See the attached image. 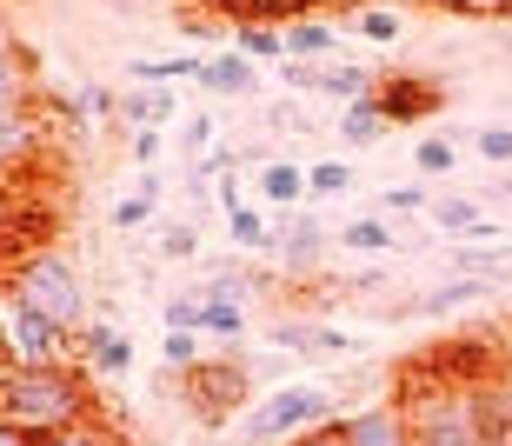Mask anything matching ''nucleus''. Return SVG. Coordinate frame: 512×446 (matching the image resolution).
Listing matches in <instances>:
<instances>
[{"mask_svg": "<svg viewBox=\"0 0 512 446\" xmlns=\"http://www.w3.org/2000/svg\"><path fill=\"white\" fill-rule=\"evenodd\" d=\"M393 400L406 413L419 446H486V413H479V387H466L459 373L439 367V353H419L413 367L393 380Z\"/></svg>", "mask_w": 512, "mask_h": 446, "instance_id": "obj_1", "label": "nucleus"}, {"mask_svg": "<svg viewBox=\"0 0 512 446\" xmlns=\"http://www.w3.org/2000/svg\"><path fill=\"white\" fill-rule=\"evenodd\" d=\"M0 420H14L20 433H60L80 427V420H100V393L94 373L80 360H60V367H7L0 373Z\"/></svg>", "mask_w": 512, "mask_h": 446, "instance_id": "obj_2", "label": "nucleus"}, {"mask_svg": "<svg viewBox=\"0 0 512 446\" xmlns=\"http://www.w3.org/2000/svg\"><path fill=\"white\" fill-rule=\"evenodd\" d=\"M7 300L14 307H34L47 313L54 327L80 333L87 320H94V293H87V273H80V260H67L60 247H34V253H20L14 267H7Z\"/></svg>", "mask_w": 512, "mask_h": 446, "instance_id": "obj_3", "label": "nucleus"}, {"mask_svg": "<svg viewBox=\"0 0 512 446\" xmlns=\"http://www.w3.org/2000/svg\"><path fill=\"white\" fill-rule=\"evenodd\" d=\"M340 393L320 387V380H293V387H273L260 393L240 420H233V440L240 446H286V440H300V433L313 427H333L340 420Z\"/></svg>", "mask_w": 512, "mask_h": 446, "instance_id": "obj_4", "label": "nucleus"}, {"mask_svg": "<svg viewBox=\"0 0 512 446\" xmlns=\"http://www.w3.org/2000/svg\"><path fill=\"white\" fill-rule=\"evenodd\" d=\"M253 400V380L240 367V353H207L200 367H187V407L200 427H227Z\"/></svg>", "mask_w": 512, "mask_h": 446, "instance_id": "obj_5", "label": "nucleus"}, {"mask_svg": "<svg viewBox=\"0 0 512 446\" xmlns=\"http://www.w3.org/2000/svg\"><path fill=\"white\" fill-rule=\"evenodd\" d=\"M0 360L7 367H60V360H74V333L54 327L47 313L7 300V313H0Z\"/></svg>", "mask_w": 512, "mask_h": 446, "instance_id": "obj_6", "label": "nucleus"}, {"mask_svg": "<svg viewBox=\"0 0 512 446\" xmlns=\"http://www.w3.org/2000/svg\"><path fill=\"white\" fill-rule=\"evenodd\" d=\"M273 233H280V273H286V287H293V280H320L326 253H333V227H326L313 207H286V214L273 220Z\"/></svg>", "mask_w": 512, "mask_h": 446, "instance_id": "obj_7", "label": "nucleus"}, {"mask_svg": "<svg viewBox=\"0 0 512 446\" xmlns=\"http://www.w3.org/2000/svg\"><path fill=\"white\" fill-rule=\"evenodd\" d=\"M47 120L34 107H20V114H0V180H34L40 154H47Z\"/></svg>", "mask_w": 512, "mask_h": 446, "instance_id": "obj_8", "label": "nucleus"}, {"mask_svg": "<svg viewBox=\"0 0 512 446\" xmlns=\"http://www.w3.org/2000/svg\"><path fill=\"white\" fill-rule=\"evenodd\" d=\"M380 107L393 114V127H419V120H433L446 107V87L426 74H386L380 80Z\"/></svg>", "mask_w": 512, "mask_h": 446, "instance_id": "obj_9", "label": "nucleus"}, {"mask_svg": "<svg viewBox=\"0 0 512 446\" xmlns=\"http://www.w3.org/2000/svg\"><path fill=\"white\" fill-rule=\"evenodd\" d=\"M74 360L94 380H120V373H133V340L120 327H107V320H87V327L74 333Z\"/></svg>", "mask_w": 512, "mask_h": 446, "instance_id": "obj_10", "label": "nucleus"}, {"mask_svg": "<svg viewBox=\"0 0 512 446\" xmlns=\"http://www.w3.org/2000/svg\"><path fill=\"white\" fill-rule=\"evenodd\" d=\"M340 420H346V440H353V446H419L393 393H380V400H366V407L340 413Z\"/></svg>", "mask_w": 512, "mask_h": 446, "instance_id": "obj_11", "label": "nucleus"}, {"mask_svg": "<svg viewBox=\"0 0 512 446\" xmlns=\"http://www.w3.org/2000/svg\"><path fill=\"white\" fill-rule=\"evenodd\" d=\"M34 54L20 47L14 20H7V7H0V114H20V107H34Z\"/></svg>", "mask_w": 512, "mask_h": 446, "instance_id": "obj_12", "label": "nucleus"}, {"mask_svg": "<svg viewBox=\"0 0 512 446\" xmlns=\"http://www.w3.org/2000/svg\"><path fill=\"white\" fill-rule=\"evenodd\" d=\"M273 347L293 353V360H346L353 340H346L340 327H326V320H280V327H273Z\"/></svg>", "mask_w": 512, "mask_h": 446, "instance_id": "obj_13", "label": "nucleus"}, {"mask_svg": "<svg viewBox=\"0 0 512 446\" xmlns=\"http://www.w3.org/2000/svg\"><path fill=\"white\" fill-rule=\"evenodd\" d=\"M486 280H466V273H446V280H433L426 293H413L399 313H419V320H446V313H459V307H473V300H486Z\"/></svg>", "mask_w": 512, "mask_h": 446, "instance_id": "obj_14", "label": "nucleus"}, {"mask_svg": "<svg viewBox=\"0 0 512 446\" xmlns=\"http://www.w3.org/2000/svg\"><path fill=\"white\" fill-rule=\"evenodd\" d=\"M200 87H207V94H227V100H253V94H260V67H253L240 47H227V54L207 60Z\"/></svg>", "mask_w": 512, "mask_h": 446, "instance_id": "obj_15", "label": "nucleus"}, {"mask_svg": "<svg viewBox=\"0 0 512 446\" xmlns=\"http://www.w3.org/2000/svg\"><path fill=\"white\" fill-rule=\"evenodd\" d=\"M479 413H486V446H512V347L499 373L479 387Z\"/></svg>", "mask_w": 512, "mask_h": 446, "instance_id": "obj_16", "label": "nucleus"}, {"mask_svg": "<svg viewBox=\"0 0 512 446\" xmlns=\"http://www.w3.org/2000/svg\"><path fill=\"white\" fill-rule=\"evenodd\" d=\"M313 94L340 100V107H353V100L380 94V74L373 67H353V60H320V74H313Z\"/></svg>", "mask_w": 512, "mask_h": 446, "instance_id": "obj_17", "label": "nucleus"}, {"mask_svg": "<svg viewBox=\"0 0 512 446\" xmlns=\"http://www.w3.org/2000/svg\"><path fill=\"white\" fill-rule=\"evenodd\" d=\"M333 247H340V253H393L399 227L386 214H346L340 227H333Z\"/></svg>", "mask_w": 512, "mask_h": 446, "instance_id": "obj_18", "label": "nucleus"}, {"mask_svg": "<svg viewBox=\"0 0 512 446\" xmlns=\"http://www.w3.org/2000/svg\"><path fill=\"white\" fill-rule=\"evenodd\" d=\"M393 134V114L380 107V94L353 100V107H340V140L346 147H380V140Z\"/></svg>", "mask_w": 512, "mask_h": 446, "instance_id": "obj_19", "label": "nucleus"}, {"mask_svg": "<svg viewBox=\"0 0 512 446\" xmlns=\"http://www.w3.org/2000/svg\"><path fill=\"white\" fill-rule=\"evenodd\" d=\"M260 207H273V214L306 207V167L300 160H266L260 167Z\"/></svg>", "mask_w": 512, "mask_h": 446, "instance_id": "obj_20", "label": "nucleus"}, {"mask_svg": "<svg viewBox=\"0 0 512 446\" xmlns=\"http://www.w3.org/2000/svg\"><path fill=\"white\" fill-rule=\"evenodd\" d=\"M453 273L486 280V287H506V280H512V247H506V240H499V247H473V240H459V247H453Z\"/></svg>", "mask_w": 512, "mask_h": 446, "instance_id": "obj_21", "label": "nucleus"}, {"mask_svg": "<svg viewBox=\"0 0 512 446\" xmlns=\"http://www.w3.org/2000/svg\"><path fill=\"white\" fill-rule=\"evenodd\" d=\"M227 233H233V253H280V233H273L266 207H253V200H240L227 214Z\"/></svg>", "mask_w": 512, "mask_h": 446, "instance_id": "obj_22", "label": "nucleus"}, {"mask_svg": "<svg viewBox=\"0 0 512 446\" xmlns=\"http://www.w3.org/2000/svg\"><path fill=\"white\" fill-rule=\"evenodd\" d=\"M280 34H286V60H313V67H320V60L340 47L333 20H313V14H306V20H286Z\"/></svg>", "mask_w": 512, "mask_h": 446, "instance_id": "obj_23", "label": "nucleus"}, {"mask_svg": "<svg viewBox=\"0 0 512 446\" xmlns=\"http://www.w3.org/2000/svg\"><path fill=\"white\" fill-rule=\"evenodd\" d=\"M426 220H433V227H439V233H446V240L459 247V240H473V227H479L486 214H479V200H473V194H433Z\"/></svg>", "mask_w": 512, "mask_h": 446, "instance_id": "obj_24", "label": "nucleus"}, {"mask_svg": "<svg viewBox=\"0 0 512 446\" xmlns=\"http://www.w3.org/2000/svg\"><path fill=\"white\" fill-rule=\"evenodd\" d=\"M160 120H173L167 87H127L120 94V127H160Z\"/></svg>", "mask_w": 512, "mask_h": 446, "instance_id": "obj_25", "label": "nucleus"}, {"mask_svg": "<svg viewBox=\"0 0 512 446\" xmlns=\"http://www.w3.org/2000/svg\"><path fill=\"white\" fill-rule=\"evenodd\" d=\"M353 160H313L306 167V200H346L353 194Z\"/></svg>", "mask_w": 512, "mask_h": 446, "instance_id": "obj_26", "label": "nucleus"}, {"mask_svg": "<svg viewBox=\"0 0 512 446\" xmlns=\"http://www.w3.org/2000/svg\"><path fill=\"white\" fill-rule=\"evenodd\" d=\"M413 167H419V174H426V180H446V174H453V167H459V147H453V140H446V134H426V140H419V147H413Z\"/></svg>", "mask_w": 512, "mask_h": 446, "instance_id": "obj_27", "label": "nucleus"}, {"mask_svg": "<svg viewBox=\"0 0 512 446\" xmlns=\"http://www.w3.org/2000/svg\"><path fill=\"white\" fill-rule=\"evenodd\" d=\"M34 446H127L114 427H100V420H80V427H60V433H40Z\"/></svg>", "mask_w": 512, "mask_h": 446, "instance_id": "obj_28", "label": "nucleus"}, {"mask_svg": "<svg viewBox=\"0 0 512 446\" xmlns=\"http://www.w3.org/2000/svg\"><path fill=\"white\" fill-rule=\"evenodd\" d=\"M233 47H240L247 60H273V67L286 60V34H280V27H240V34H233Z\"/></svg>", "mask_w": 512, "mask_h": 446, "instance_id": "obj_29", "label": "nucleus"}, {"mask_svg": "<svg viewBox=\"0 0 512 446\" xmlns=\"http://www.w3.org/2000/svg\"><path fill=\"white\" fill-rule=\"evenodd\" d=\"M426 207H433V187H426V180H413V187H386V194H380V214H386V220L426 214Z\"/></svg>", "mask_w": 512, "mask_h": 446, "instance_id": "obj_30", "label": "nucleus"}, {"mask_svg": "<svg viewBox=\"0 0 512 446\" xmlns=\"http://www.w3.org/2000/svg\"><path fill=\"white\" fill-rule=\"evenodd\" d=\"M200 327H207V300H200V287L173 293L167 300V333H200Z\"/></svg>", "mask_w": 512, "mask_h": 446, "instance_id": "obj_31", "label": "nucleus"}, {"mask_svg": "<svg viewBox=\"0 0 512 446\" xmlns=\"http://www.w3.org/2000/svg\"><path fill=\"white\" fill-rule=\"evenodd\" d=\"M160 360H167V373H187L207 360V347H200V333H167L160 340Z\"/></svg>", "mask_w": 512, "mask_h": 446, "instance_id": "obj_32", "label": "nucleus"}, {"mask_svg": "<svg viewBox=\"0 0 512 446\" xmlns=\"http://www.w3.org/2000/svg\"><path fill=\"white\" fill-rule=\"evenodd\" d=\"M346 27H353V34H366L373 47H393V40H399V14H380V7H360Z\"/></svg>", "mask_w": 512, "mask_h": 446, "instance_id": "obj_33", "label": "nucleus"}, {"mask_svg": "<svg viewBox=\"0 0 512 446\" xmlns=\"http://www.w3.org/2000/svg\"><path fill=\"white\" fill-rule=\"evenodd\" d=\"M473 147H479V160H493V167H512V127L506 120H486L473 134Z\"/></svg>", "mask_w": 512, "mask_h": 446, "instance_id": "obj_34", "label": "nucleus"}, {"mask_svg": "<svg viewBox=\"0 0 512 446\" xmlns=\"http://www.w3.org/2000/svg\"><path fill=\"white\" fill-rule=\"evenodd\" d=\"M439 14H459V20H512V0H426Z\"/></svg>", "mask_w": 512, "mask_h": 446, "instance_id": "obj_35", "label": "nucleus"}, {"mask_svg": "<svg viewBox=\"0 0 512 446\" xmlns=\"http://www.w3.org/2000/svg\"><path fill=\"white\" fill-rule=\"evenodd\" d=\"M200 253V233H193V220H173V227H160V260H193Z\"/></svg>", "mask_w": 512, "mask_h": 446, "instance_id": "obj_36", "label": "nucleus"}, {"mask_svg": "<svg viewBox=\"0 0 512 446\" xmlns=\"http://www.w3.org/2000/svg\"><path fill=\"white\" fill-rule=\"evenodd\" d=\"M153 200H160V194H127V200L114 207V233H140V227L153 220Z\"/></svg>", "mask_w": 512, "mask_h": 446, "instance_id": "obj_37", "label": "nucleus"}, {"mask_svg": "<svg viewBox=\"0 0 512 446\" xmlns=\"http://www.w3.org/2000/svg\"><path fill=\"white\" fill-rule=\"evenodd\" d=\"M80 120H120V100L107 94V87H100V80H87V87H80Z\"/></svg>", "mask_w": 512, "mask_h": 446, "instance_id": "obj_38", "label": "nucleus"}, {"mask_svg": "<svg viewBox=\"0 0 512 446\" xmlns=\"http://www.w3.org/2000/svg\"><path fill=\"white\" fill-rule=\"evenodd\" d=\"M180 154H213V114H187V127H180Z\"/></svg>", "mask_w": 512, "mask_h": 446, "instance_id": "obj_39", "label": "nucleus"}, {"mask_svg": "<svg viewBox=\"0 0 512 446\" xmlns=\"http://www.w3.org/2000/svg\"><path fill=\"white\" fill-rule=\"evenodd\" d=\"M160 147H167V140H160V127H133V160H140V167H153V160H160Z\"/></svg>", "mask_w": 512, "mask_h": 446, "instance_id": "obj_40", "label": "nucleus"}, {"mask_svg": "<svg viewBox=\"0 0 512 446\" xmlns=\"http://www.w3.org/2000/svg\"><path fill=\"white\" fill-rule=\"evenodd\" d=\"M286 446H353V440H346V420H333V427H313V433H300V440H286Z\"/></svg>", "mask_w": 512, "mask_h": 446, "instance_id": "obj_41", "label": "nucleus"}, {"mask_svg": "<svg viewBox=\"0 0 512 446\" xmlns=\"http://www.w3.org/2000/svg\"><path fill=\"white\" fill-rule=\"evenodd\" d=\"M0 446H34V433H20L14 420H0Z\"/></svg>", "mask_w": 512, "mask_h": 446, "instance_id": "obj_42", "label": "nucleus"}, {"mask_svg": "<svg viewBox=\"0 0 512 446\" xmlns=\"http://www.w3.org/2000/svg\"><path fill=\"white\" fill-rule=\"evenodd\" d=\"M493 47H499V54H512V27H493Z\"/></svg>", "mask_w": 512, "mask_h": 446, "instance_id": "obj_43", "label": "nucleus"}, {"mask_svg": "<svg viewBox=\"0 0 512 446\" xmlns=\"http://www.w3.org/2000/svg\"><path fill=\"white\" fill-rule=\"evenodd\" d=\"M320 7H353V14H360V0H320Z\"/></svg>", "mask_w": 512, "mask_h": 446, "instance_id": "obj_44", "label": "nucleus"}, {"mask_svg": "<svg viewBox=\"0 0 512 446\" xmlns=\"http://www.w3.org/2000/svg\"><path fill=\"white\" fill-rule=\"evenodd\" d=\"M7 267H14V260H7V247H0V287H7Z\"/></svg>", "mask_w": 512, "mask_h": 446, "instance_id": "obj_45", "label": "nucleus"}, {"mask_svg": "<svg viewBox=\"0 0 512 446\" xmlns=\"http://www.w3.org/2000/svg\"><path fill=\"white\" fill-rule=\"evenodd\" d=\"M107 7H120V14H133V0H107Z\"/></svg>", "mask_w": 512, "mask_h": 446, "instance_id": "obj_46", "label": "nucleus"}, {"mask_svg": "<svg viewBox=\"0 0 512 446\" xmlns=\"http://www.w3.org/2000/svg\"><path fill=\"white\" fill-rule=\"evenodd\" d=\"M300 7H306V14H320V0H300Z\"/></svg>", "mask_w": 512, "mask_h": 446, "instance_id": "obj_47", "label": "nucleus"}, {"mask_svg": "<svg viewBox=\"0 0 512 446\" xmlns=\"http://www.w3.org/2000/svg\"><path fill=\"white\" fill-rule=\"evenodd\" d=\"M399 7H426V0H399Z\"/></svg>", "mask_w": 512, "mask_h": 446, "instance_id": "obj_48", "label": "nucleus"}]
</instances>
